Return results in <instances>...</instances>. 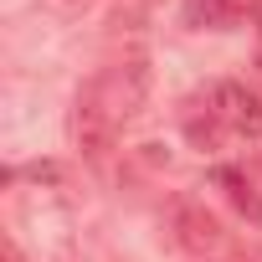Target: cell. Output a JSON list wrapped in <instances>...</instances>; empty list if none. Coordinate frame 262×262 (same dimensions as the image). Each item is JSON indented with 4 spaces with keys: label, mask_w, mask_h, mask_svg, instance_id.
Here are the masks:
<instances>
[{
    "label": "cell",
    "mask_w": 262,
    "mask_h": 262,
    "mask_svg": "<svg viewBox=\"0 0 262 262\" xmlns=\"http://www.w3.org/2000/svg\"><path fill=\"white\" fill-rule=\"evenodd\" d=\"M211 113L221 118V128L242 139H262V98L247 82H216L211 88Z\"/></svg>",
    "instance_id": "7a4b0ae2"
},
{
    "label": "cell",
    "mask_w": 262,
    "mask_h": 262,
    "mask_svg": "<svg viewBox=\"0 0 262 262\" xmlns=\"http://www.w3.org/2000/svg\"><path fill=\"white\" fill-rule=\"evenodd\" d=\"M113 134H118V123L93 103V93L82 88L77 93V103H72V139H77V149L88 155V160H103L108 149H113Z\"/></svg>",
    "instance_id": "3957f363"
},
{
    "label": "cell",
    "mask_w": 262,
    "mask_h": 262,
    "mask_svg": "<svg viewBox=\"0 0 262 262\" xmlns=\"http://www.w3.org/2000/svg\"><path fill=\"white\" fill-rule=\"evenodd\" d=\"M247 16V0H185V21L201 31H231Z\"/></svg>",
    "instance_id": "5b68a950"
},
{
    "label": "cell",
    "mask_w": 262,
    "mask_h": 262,
    "mask_svg": "<svg viewBox=\"0 0 262 262\" xmlns=\"http://www.w3.org/2000/svg\"><path fill=\"white\" fill-rule=\"evenodd\" d=\"M175 231H180V247L185 252H211L221 242V226H216V216L206 206H180L175 211Z\"/></svg>",
    "instance_id": "277c9868"
},
{
    "label": "cell",
    "mask_w": 262,
    "mask_h": 262,
    "mask_svg": "<svg viewBox=\"0 0 262 262\" xmlns=\"http://www.w3.org/2000/svg\"><path fill=\"white\" fill-rule=\"evenodd\" d=\"M216 185H221V190H226V195H231L252 221H262V195L252 190V180H247L242 170H231V165H226V170H216Z\"/></svg>",
    "instance_id": "8992f818"
},
{
    "label": "cell",
    "mask_w": 262,
    "mask_h": 262,
    "mask_svg": "<svg viewBox=\"0 0 262 262\" xmlns=\"http://www.w3.org/2000/svg\"><path fill=\"white\" fill-rule=\"evenodd\" d=\"M6 262H26V252H21L16 242H6Z\"/></svg>",
    "instance_id": "52a82bcc"
},
{
    "label": "cell",
    "mask_w": 262,
    "mask_h": 262,
    "mask_svg": "<svg viewBox=\"0 0 262 262\" xmlns=\"http://www.w3.org/2000/svg\"><path fill=\"white\" fill-rule=\"evenodd\" d=\"M88 93H93V103L123 128L128 118H139V108H144V98H149V72H144L139 57H128V62L108 67L98 82H88Z\"/></svg>",
    "instance_id": "6da1fadb"
}]
</instances>
